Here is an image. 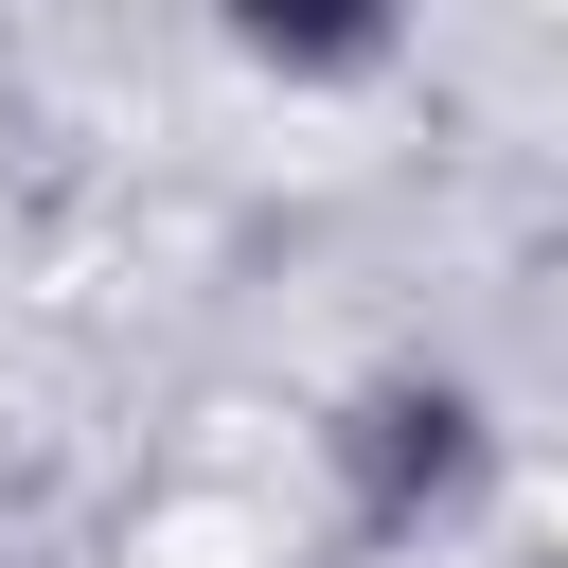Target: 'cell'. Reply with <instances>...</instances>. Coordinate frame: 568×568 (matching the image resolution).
I'll list each match as a JSON object with an SVG mask.
<instances>
[{
    "mask_svg": "<svg viewBox=\"0 0 568 568\" xmlns=\"http://www.w3.org/2000/svg\"><path fill=\"white\" fill-rule=\"evenodd\" d=\"M337 479H355V532H444L479 479H497V408L462 390V373H373L355 408H337Z\"/></svg>",
    "mask_w": 568,
    "mask_h": 568,
    "instance_id": "1",
    "label": "cell"
},
{
    "mask_svg": "<svg viewBox=\"0 0 568 568\" xmlns=\"http://www.w3.org/2000/svg\"><path fill=\"white\" fill-rule=\"evenodd\" d=\"M213 36L266 71V89H373L408 53V0H213Z\"/></svg>",
    "mask_w": 568,
    "mask_h": 568,
    "instance_id": "2",
    "label": "cell"
}]
</instances>
